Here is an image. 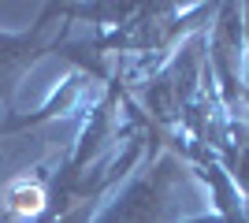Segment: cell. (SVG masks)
<instances>
[{"instance_id":"6da1fadb","label":"cell","mask_w":249,"mask_h":223,"mask_svg":"<svg viewBox=\"0 0 249 223\" xmlns=\"http://www.w3.org/2000/svg\"><path fill=\"white\" fill-rule=\"evenodd\" d=\"M182 186H186V168L175 156H164L149 175H138L123 197L101 212L97 223H167Z\"/></svg>"},{"instance_id":"7a4b0ae2","label":"cell","mask_w":249,"mask_h":223,"mask_svg":"<svg viewBox=\"0 0 249 223\" xmlns=\"http://www.w3.org/2000/svg\"><path fill=\"white\" fill-rule=\"evenodd\" d=\"M63 8L60 4H49V8L37 15L30 30L22 34H0V104H8L15 86H19L22 71L45 52V34L52 30V19H60Z\"/></svg>"},{"instance_id":"3957f363","label":"cell","mask_w":249,"mask_h":223,"mask_svg":"<svg viewBox=\"0 0 249 223\" xmlns=\"http://www.w3.org/2000/svg\"><path fill=\"white\" fill-rule=\"evenodd\" d=\"M0 205L8 208L11 216H22V220H34L49 208V190H45L41 179H30V175H19L11 179L4 190H0Z\"/></svg>"}]
</instances>
